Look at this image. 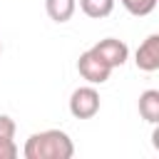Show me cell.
I'll return each mask as SVG.
<instances>
[{"instance_id": "obj_1", "label": "cell", "mask_w": 159, "mask_h": 159, "mask_svg": "<svg viewBox=\"0 0 159 159\" xmlns=\"http://www.w3.org/2000/svg\"><path fill=\"white\" fill-rule=\"evenodd\" d=\"M22 154L25 159H70L75 154V144L67 132L45 129V132H35L27 137Z\"/></svg>"}, {"instance_id": "obj_2", "label": "cell", "mask_w": 159, "mask_h": 159, "mask_svg": "<svg viewBox=\"0 0 159 159\" xmlns=\"http://www.w3.org/2000/svg\"><path fill=\"white\" fill-rule=\"evenodd\" d=\"M70 112L77 119H92L99 112V92L87 84V87H77L70 97Z\"/></svg>"}, {"instance_id": "obj_3", "label": "cell", "mask_w": 159, "mask_h": 159, "mask_svg": "<svg viewBox=\"0 0 159 159\" xmlns=\"http://www.w3.org/2000/svg\"><path fill=\"white\" fill-rule=\"evenodd\" d=\"M77 70H80V75H82L89 84H102V82H107L109 75H112V67H109L102 57H97L92 50H87V52L80 55Z\"/></svg>"}, {"instance_id": "obj_4", "label": "cell", "mask_w": 159, "mask_h": 159, "mask_svg": "<svg viewBox=\"0 0 159 159\" xmlns=\"http://www.w3.org/2000/svg\"><path fill=\"white\" fill-rule=\"evenodd\" d=\"M97 57H102L112 70L114 67H122L124 62H127V57H129V47L122 42V40H117V37H104V40H99L94 47H89Z\"/></svg>"}, {"instance_id": "obj_5", "label": "cell", "mask_w": 159, "mask_h": 159, "mask_svg": "<svg viewBox=\"0 0 159 159\" xmlns=\"http://www.w3.org/2000/svg\"><path fill=\"white\" fill-rule=\"evenodd\" d=\"M134 62L142 72H157L159 70V35H149L134 52Z\"/></svg>"}, {"instance_id": "obj_6", "label": "cell", "mask_w": 159, "mask_h": 159, "mask_svg": "<svg viewBox=\"0 0 159 159\" xmlns=\"http://www.w3.org/2000/svg\"><path fill=\"white\" fill-rule=\"evenodd\" d=\"M17 144H15V122L7 114H0V159H15Z\"/></svg>"}, {"instance_id": "obj_7", "label": "cell", "mask_w": 159, "mask_h": 159, "mask_svg": "<svg viewBox=\"0 0 159 159\" xmlns=\"http://www.w3.org/2000/svg\"><path fill=\"white\" fill-rule=\"evenodd\" d=\"M139 114L149 124L159 122V89H144L139 94Z\"/></svg>"}, {"instance_id": "obj_8", "label": "cell", "mask_w": 159, "mask_h": 159, "mask_svg": "<svg viewBox=\"0 0 159 159\" xmlns=\"http://www.w3.org/2000/svg\"><path fill=\"white\" fill-rule=\"evenodd\" d=\"M45 10H47L50 20L67 22L77 10V0H45Z\"/></svg>"}, {"instance_id": "obj_9", "label": "cell", "mask_w": 159, "mask_h": 159, "mask_svg": "<svg viewBox=\"0 0 159 159\" xmlns=\"http://www.w3.org/2000/svg\"><path fill=\"white\" fill-rule=\"evenodd\" d=\"M80 7L87 17L92 20H102L107 15H112L114 10V0H80Z\"/></svg>"}, {"instance_id": "obj_10", "label": "cell", "mask_w": 159, "mask_h": 159, "mask_svg": "<svg viewBox=\"0 0 159 159\" xmlns=\"http://www.w3.org/2000/svg\"><path fill=\"white\" fill-rule=\"evenodd\" d=\"M122 5L127 7V12H132L137 17H144L157 7V0H122Z\"/></svg>"}, {"instance_id": "obj_11", "label": "cell", "mask_w": 159, "mask_h": 159, "mask_svg": "<svg viewBox=\"0 0 159 159\" xmlns=\"http://www.w3.org/2000/svg\"><path fill=\"white\" fill-rule=\"evenodd\" d=\"M0 52H2V45H0Z\"/></svg>"}]
</instances>
